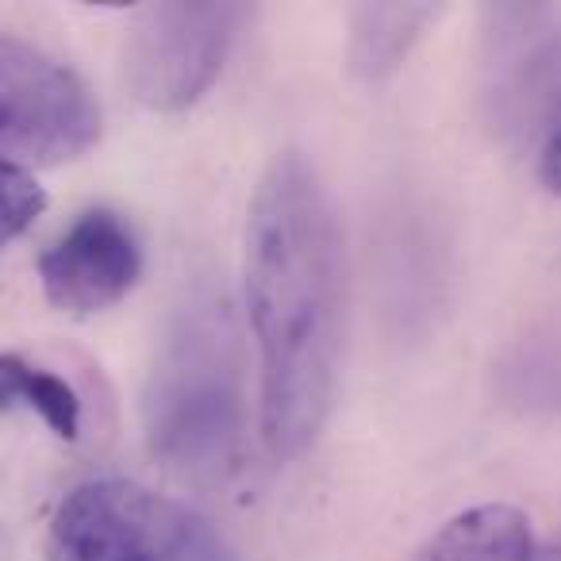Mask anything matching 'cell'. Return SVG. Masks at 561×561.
<instances>
[{"label":"cell","instance_id":"1","mask_svg":"<svg viewBox=\"0 0 561 561\" xmlns=\"http://www.w3.org/2000/svg\"><path fill=\"white\" fill-rule=\"evenodd\" d=\"M247 308L262 377V443L293 461L331 412L343 346V242L320 178L277 154L250 204Z\"/></svg>","mask_w":561,"mask_h":561},{"label":"cell","instance_id":"2","mask_svg":"<svg viewBox=\"0 0 561 561\" xmlns=\"http://www.w3.org/2000/svg\"><path fill=\"white\" fill-rule=\"evenodd\" d=\"M247 435L242 343L224 297H193L158 351L147 385L150 450L196 484H219L239 469Z\"/></svg>","mask_w":561,"mask_h":561},{"label":"cell","instance_id":"3","mask_svg":"<svg viewBox=\"0 0 561 561\" xmlns=\"http://www.w3.org/2000/svg\"><path fill=\"white\" fill-rule=\"evenodd\" d=\"M47 561H231L204 519L131 481H89L58 504Z\"/></svg>","mask_w":561,"mask_h":561},{"label":"cell","instance_id":"4","mask_svg":"<svg viewBox=\"0 0 561 561\" xmlns=\"http://www.w3.org/2000/svg\"><path fill=\"white\" fill-rule=\"evenodd\" d=\"M101 135L85 81L20 35L0 32V162L16 170L62 165Z\"/></svg>","mask_w":561,"mask_h":561},{"label":"cell","instance_id":"5","mask_svg":"<svg viewBox=\"0 0 561 561\" xmlns=\"http://www.w3.org/2000/svg\"><path fill=\"white\" fill-rule=\"evenodd\" d=\"M242 4H150L139 12L124 50V73L135 101L154 112H181L196 104L224 70Z\"/></svg>","mask_w":561,"mask_h":561},{"label":"cell","instance_id":"6","mask_svg":"<svg viewBox=\"0 0 561 561\" xmlns=\"http://www.w3.org/2000/svg\"><path fill=\"white\" fill-rule=\"evenodd\" d=\"M139 242L131 227L108 208L73 219L58 242L39 257L43 293L62 312H104L119 305L139 280Z\"/></svg>","mask_w":561,"mask_h":561},{"label":"cell","instance_id":"7","mask_svg":"<svg viewBox=\"0 0 561 561\" xmlns=\"http://www.w3.org/2000/svg\"><path fill=\"white\" fill-rule=\"evenodd\" d=\"M412 561H561V550L538 546L519 507L481 504L435 530Z\"/></svg>","mask_w":561,"mask_h":561},{"label":"cell","instance_id":"8","mask_svg":"<svg viewBox=\"0 0 561 561\" xmlns=\"http://www.w3.org/2000/svg\"><path fill=\"white\" fill-rule=\"evenodd\" d=\"M435 16V4H362L354 9V70L369 81L392 73L423 35L427 20Z\"/></svg>","mask_w":561,"mask_h":561},{"label":"cell","instance_id":"9","mask_svg":"<svg viewBox=\"0 0 561 561\" xmlns=\"http://www.w3.org/2000/svg\"><path fill=\"white\" fill-rule=\"evenodd\" d=\"M0 408H27L66 443L81 435V400L73 385L20 354H0Z\"/></svg>","mask_w":561,"mask_h":561},{"label":"cell","instance_id":"10","mask_svg":"<svg viewBox=\"0 0 561 561\" xmlns=\"http://www.w3.org/2000/svg\"><path fill=\"white\" fill-rule=\"evenodd\" d=\"M43 208H47V196L35 185L32 173L0 162V247L20 239Z\"/></svg>","mask_w":561,"mask_h":561},{"label":"cell","instance_id":"11","mask_svg":"<svg viewBox=\"0 0 561 561\" xmlns=\"http://www.w3.org/2000/svg\"><path fill=\"white\" fill-rule=\"evenodd\" d=\"M538 173H542V185L550 188L553 196H561V124H558V131L550 135V142H546Z\"/></svg>","mask_w":561,"mask_h":561},{"label":"cell","instance_id":"12","mask_svg":"<svg viewBox=\"0 0 561 561\" xmlns=\"http://www.w3.org/2000/svg\"><path fill=\"white\" fill-rule=\"evenodd\" d=\"M504 55H512L515 62H527V55H530L527 35H519L515 43H507ZM512 73H515V89H519L515 96H523V89H535V81H538V70H535V66H527V70H523V66H512Z\"/></svg>","mask_w":561,"mask_h":561}]
</instances>
